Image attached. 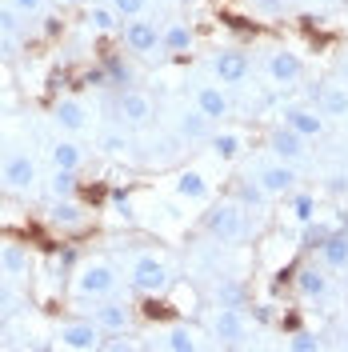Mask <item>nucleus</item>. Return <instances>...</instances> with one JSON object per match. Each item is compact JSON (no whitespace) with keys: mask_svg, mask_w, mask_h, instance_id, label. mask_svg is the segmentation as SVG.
<instances>
[{"mask_svg":"<svg viewBox=\"0 0 348 352\" xmlns=\"http://www.w3.org/2000/svg\"><path fill=\"white\" fill-rule=\"evenodd\" d=\"M204 228L208 236H217L224 244H237L248 236V217H244V204L240 200H220L204 212Z\"/></svg>","mask_w":348,"mask_h":352,"instance_id":"1","label":"nucleus"},{"mask_svg":"<svg viewBox=\"0 0 348 352\" xmlns=\"http://www.w3.org/2000/svg\"><path fill=\"white\" fill-rule=\"evenodd\" d=\"M116 268L109 261H88L80 272H76V296H85V300H105L116 292Z\"/></svg>","mask_w":348,"mask_h":352,"instance_id":"2","label":"nucleus"},{"mask_svg":"<svg viewBox=\"0 0 348 352\" xmlns=\"http://www.w3.org/2000/svg\"><path fill=\"white\" fill-rule=\"evenodd\" d=\"M132 288L144 292V296H160L168 288V268H164V261L140 256V261L132 264Z\"/></svg>","mask_w":348,"mask_h":352,"instance_id":"3","label":"nucleus"},{"mask_svg":"<svg viewBox=\"0 0 348 352\" xmlns=\"http://www.w3.org/2000/svg\"><path fill=\"white\" fill-rule=\"evenodd\" d=\"M153 100L140 92V88H120V100H116V116L132 124V129H140V124H149L153 120Z\"/></svg>","mask_w":348,"mask_h":352,"instance_id":"4","label":"nucleus"},{"mask_svg":"<svg viewBox=\"0 0 348 352\" xmlns=\"http://www.w3.org/2000/svg\"><path fill=\"white\" fill-rule=\"evenodd\" d=\"M65 349H76V352H92L105 344V329L96 320H76V324H65L61 336H56Z\"/></svg>","mask_w":348,"mask_h":352,"instance_id":"5","label":"nucleus"},{"mask_svg":"<svg viewBox=\"0 0 348 352\" xmlns=\"http://www.w3.org/2000/svg\"><path fill=\"white\" fill-rule=\"evenodd\" d=\"M213 336H217L220 344H228V349L244 344V336H248V324H244V308H220L217 316H213Z\"/></svg>","mask_w":348,"mask_h":352,"instance_id":"6","label":"nucleus"},{"mask_svg":"<svg viewBox=\"0 0 348 352\" xmlns=\"http://www.w3.org/2000/svg\"><path fill=\"white\" fill-rule=\"evenodd\" d=\"M92 320H96L105 332H129V324H132V305L105 296L100 305L92 308Z\"/></svg>","mask_w":348,"mask_h":352,"instance_id":"7","label":"nucleus"},{"mask_svg":"<svg viewBox=\"0 0 348 352\" xmlns=\"http://www.w3.org/2000/svg\"><path fill=\"white\" fill-rule=\"evenodd\" d=\"M213 72H217L220 85H240L248 76V56L240 48H220L217 56H213Z\"/></svg>","mask_w":348,"mask_h":352,"instance_id":"8","label":"nucleus"},{"mask_svg":"<svg viewBox=\"0 0 348 352\" xmlns=\"http://www.w3.org/2000/svg\"><path fill=\"white\" fill-rule=\"evenodd\" d=\"M124 44H129L132 52H140V56H149L160 48V28L153 21H129L124 24Z\"/></svg>","mask_w":348,"mask_h":352,"instance_id":"9","label":"nucleus"},{"mask_svg":"<svg viewBox=\"0 0 348 352\" xmlns=\"http://www.w3.org/2000/svg\"><path fill=\"white\" fill-rule=\"evenodd\" d=\"M268 148L281 156V160L292 164V160H301V156H305V136H301V132H292L288 124H276V129L268 132Z\"/></svg>","mask_w":348,"mask_h":352,"instance_id":"10","label":"nucleus"},{"mask_svg":"<svg viewBox=\"0 0 348 352\" xmlns=\"http://www.w3.org/2000/svg\"><path fill=\"white\" fill-rule=\"evenodd\" d=\"M257 180L264 184V192H268V197H284V192H292V188H296V180H301V176L292 173V164H288V160H281V164H268Z\"/></svg>","mask_w":348,"mask_h":352,"instance_id":"11","label":"nucleus"},{"mask_svg":"<svg viewBox=\"0 0 348 352\" xmlns=\"http://www.w3.org/2000/svg\"><path fill=\"white\" fill-rule=\"evenodd\" d=\"M4 184L8 188H32L36 184V160L32 156H24V153H17V156H8V164H4Z\"/></svg>","mask_w":348,"mask_h":352,"instance_id":"12","label":"nucleus"},{"mask_svg":"<svg viewBox=\"0 0 348 352\" xmlns=\"http://www.w3.org/2000/svg\"><path fill=\"white\" fill-rule=\"evenodd\" d=\"M284 124H288L292 132H301L305 140H312V136H320V132H325V120L316 116V109H305V104L284 109Z\"/></svg>","mask_w":348,"mask_h":352,"instance_id":"13","label":"nucleus"},{"mask_svg":"<svg viewBox=\"0 0 348 352\" xmlns=\"http://www.w3.org/2000/svg\"><path fill=\"white\" fill-rule=\"evenodd\" d=\"M268 72H272V80L276 85H296L301 76H305V65H301V56L296 52H272V60H268Z\"/></svg>","mask_w":348,"mask_h":352,"instance_id":"14","label":"nucleus"},{"mask_svg":"<svg viewBox=\"0 0 348 352\" xmlns=\"http://www.w3.org/2000/svg\"><path fill=\"white\" fill-rule=\"evenodd\" d=\"M296 292L301 296H308V300H320V296H328V276L325 268H316V264H305V268H296Z\"/></svg>","mask_w":348,"mask_h":352,"instance_id":"15","label":"nucleus"},{"mask_svg":"<svg viewBox=\"0 0 348 352\" xmlns=\"http://www.w3.org/2000/svg\"><path fill=\"white\" fill-rule=\"evenodd\" d=\"M312 100H316V109L325 112V116H348V88L345 85H320L312 92Z\"/></svg>","mask_w":348,"mask_h":352,"instance_id":"16","label":"nucleus"},{"mask_svg":"<svg viewBox=\"0 0 348 352\" xmlns=\"http://www.w3.org/2000/svg\"><path fill=\"white\" fill-rule=\"evenodd\" d=\"M320 264H325V268H336V272H348V228H336L325 241Z\"/></svg>","mask_w":348,"mask_h":352,"instance_id":"17","label":"nucleus"},{"mask_svg":"<svg viewBox=\"0 0 348 352\" xmlns=\"http://www.w3.org/2000/svg\"><path fill=\"white\" fill-rule=\"evenodd\" d=\"M196 109L204 112L208 120H220V116H228V96L217 85H200L196 88Z\"/></svg>","mask_w":348,"mask_h":352,"instance_id":"18","label":"nucleus"},{"mask_svg":"<svg viewBox=\"0 0 348 352\" xmlns=\"http://www.w3.org/2000/svg\"><path fill=\"white\" fill-rule=\"evenodd\" d=\"M217 305L220 308H248V285L224 276V280L217 285Z\"/></svg>","mask_w":348,"mask_h":352,"instance_id":"19","label":"nucleus"},{"mask_svg":"<svg viewBox=\"0 0 348 352\" xmlns=\"http://www.w3.org/2000/svg\"><path fill=\"white\" fill-rule=\"evenodd\" d=\"M180 136H184V140H208V136H213V120L200 109L184 112V116H180Z\"/></svg>","mask_w":348,"mask_h":352,"instance_id":"20","label":"nucleus"},{"mask_svg":"<svg viewBox=\"0 0 348 352\" xmlns=\"http://www.w3.org/2000/svg\"><path fill=\"white\" fill-rule=\"evenodd\" d=\"M193 41H196V36H193V28H188L184 21L168 24V28L160 32V48H168V52H188Z\"/></svg>","mask_w":348,"mask_h":352,"instance_id":"21","label":"nucleus"},{"mask_svg":"<svg viewBox=\"0 0 348 352\" xmlns=\"http://www.w3.org/2000/svg\"><path fill=\"white\" fill-rule=\"evenodd\" d=\"M52 224H56V228H80V224H85V208L72 204L68 197H61L52 204Z\"/></svg>","mask_w":348,"mask_h":352,"instance_id":"22","label":"nucleus"},{"mask_svg":"<svg viewBox=\"0 0 348 352\" xmlns=\"http://www.w3.org/2000/svg\"><path fill=\"white\" fill-rule=\"evenodd\" d=\"M176 192L184 200H208V180L196 173V168H188V173L176 176Z\"/></svg>","mask_w":348,"mask_h":352,"instance_id":"23","label":"nucleus"},{"mask_svg":"<svg viewBox=\"0 0 348 352\" xmlns=\"http://www.w3.org/2000/svg\"><path fill=\"white\" fill-rule=\"evenodd\" d=\"M52 120H56L61 129H68V132L85 129V104H76V100H61V104L52 109Z\"/></svg>","mask_w":348,"mask_h":352,"instance_id":"24","label":"nucleus"},{"mask_svg":"<svg viewBox=\"0 0 348 352\" xmlns=\"http://www.w3.org/2000/svg\"><path fill=\"white\" fill-rule=\"evenodd\" d=\"M208 144H213L217 160H237L240 148H244V140H240L237 132H213V136H208Z\"/></svg>","mask_w":348,"mask_h":352,"instance_id":"25","label":"nucleus"},{"mask_svg":"<svg viewBox=\"0 0 348 352\" xmlns=\"http://www.w3.org/2000/svg\"><path fill=\"white\" fill-rule=\"evenodd\" d=\"M52 164H56V168H72V173H76V168L85 164V153H80L72 140H61V144H52Z\"/></svg>","mask_w":348,"mask_h":352,"instance_id":"26","label":"nucleus"},{"mask_svg":"<svg viewBox=\"0 0 348 352\" xmlns=\"http://www.w3.org/2000/svg\"><path fill=\"white\" fill-rule=\"evenodd\" d=\"M105 72H109V85H116V88H129L136 76H132V68H129V60L124 56H116V52H109L105 56Z\"/></svg>","mask_w":348,"mask_h":352,"instance_id":"27","label":"nucleus"},{"mask_svg":"<svg viewBox=\"0 0 348 352\" xmlns=\"http://www.w3.org/2000/svg\"><path fill=\"white\" fill-rule=\"evenodd\" d=\"M332 232H336L332 224H325V220L312 217V220L305 224V244H301V248H308V252H320V248H325V241L332 236Z\"/></svg>","mask_w":348,"mask_h":352,"instance_id":"28","label":"nucleus"},{"mask_svg":"<svg viewBox=\"0 0 348 352\" xmlns=\"http://www.w3.org/2000/svg\"><path fill=\"white\" fill-rule=\"evenodd\" d=\"M237 200L244 204V208H264L268 192H264L261 180H240V184H237Z\"/></svg>","mask_w":348,"mask_h":352,"instance_id":"29","label":"nucleus"},{"mask_svg":"<svg viewBox=\"0 0 348 352\" xmlns=\"http://www.w3.org/2000/svg\"><path fill=\"white\" fill-rule=\"evenodd\" d=\"M164 349L168 352H196V332L184 329V324H173L168 336H164Z\"/></svg>","mask_w":348,"mask_h":352,"instance_id":"30","label":"nucleus"},{"mask_svg":"<svg viewBox=\"0 0 348 352\" xmlns=\"http://www.w3.org/2000/svg\"><path fill=\"white\" fill-rule=\"evenodd\" d=\"M288 208H292V217L301 220V224H308V220L316 217V197H312V192H296V188H292V192H288Z\"/></svg>","mask_w":348,"mask_h":352,"instance_id":"31","label":"nucleus"},{"mask_svg":"<svg viewBox=\"0 0 348 352\" xmlns=\"http://www.w3.org/2000/svg\"><path fill=\"white\" fill-rule=\"evenodd\" d=\"M116 16H120V12H116L112 4H92V12H88V24H92L96 32H116V24H120Z\"/></svg>","mask_w":348,"mask_h":352,"instance_id":"32","label":"nucleus"},{"mask_svg":"<svg viewBox=\"0 0 348 352\" xmlns=\"http://www.w3.org/2000/svg\"><path fill=\"white\" fill-rule=\"evenodd\" d=\"M0 264H4L8 276H21L24 268H28V256H24L21 244H4V248H0Z\"/></svg>","mask_w":348,"mask_h":352,"instance_id":"33","label":"nucleus"},{"mask_svg":"<svg viewBox=\"0 0 348 352\" xmlns=\"http://www.w3.org/2000/svg\"><path fill=\"white\" fill-rule=\"evenodd\" d=\"M76 188H80V184H76V173H72V168H56V173H52V180H48V192H52L56 200L72 197Z\"/></svg>","mask_w":348,"mask_h":352,"instance_id":"34","label":"nucleus"},{"mask_svg":"<svg viewBox=\"0 0 348 352\" xmlns=\"http://www.w3.org/2000/svg\"><path fill=\"white\" fill-rule=\"evenodd\" d=\"M288 349L292 352H316V349H325V340L308 329H296V332H288Z\"/></svg>","mask_w":348,"mask_h":352,"instance_id":"35","label":"nucleus"},{"mask_svg":"<svg viewBox=\"0 0 348 352\" xmlns=\"http://www.w3.org/2000/svg\"><path fill=\"white\" fill-rule=\"evenodd\" d=\"M109 204H112V212H116V217L132 220V197L124 192V188H112V192H109Z\"/></svg>","mask_w":348,"mask_h":352,"instance_id":"36","label":"nucleus"},{"mask_svg":"<svg viewBox=\"0 0 348 352\" xmlns=\"http://www.w3.org/2000/svg\"><path fill=\"white\" fill-rule=\"evenodd\" d=\"M21 28V8H0V32H17Z\"/></svg>","mask_w":348,"mask_h":352,"instance_id":"37","label":"nucleus"},{"mask_svg":"<svg viewBox=\"0 0 348 352\" xmlns=\"http://www.w3.org/2000/svg\"><path fill=\"white\" fill-rule=\"evenodd\" d=\"M112 8H116L120 16H140V12H144V0H112Z\"/></svg>","mask_w":348,"mask_h":352,"instance_id":"38","label":"nucleus"},{"mask_svg":"<svg viewBox=\"0 0 348 352\" xmlns=\"http://www.w3.org/2000/svg\"><path fill=\"white\" fill-rule=\"evenodd\" d=\"M72 264H76V248H61V256H56V272H61V280L72 272Z\"/></svg>","mask_w":348,"mask_h":352,"instance_id":"39","label":"nucleus"},{"mask_svg":"<svg viewBox=\"0 0 348 352\" xmlns=\"http://www.w3.org/2000/svg\"><path fill=\"white\" fill-rule=\"evenodd\" d=\"M100 349H109V352H129V349H132V340L124 336V332H109V340H105Z\"/></svg>","mask_w":348,"mask_h":352,"instance_id":"40","label":"nucleus"},{"mask_svg":"<svg viewBox=\"0 0 348 352\" xmlns=\"http://www.w3.org/2000/svg\"><path fill=\"white\" fill-rule=\"evenodd\" d=\"M85 85H92V88H105V85H109V72H105V65H100V68H88V72H85Z\"/></svg>","mask_w":348,"mask_h":352,"instance_id":"41","label":"nucleus"},{"mask_svg":"<svg viewBox=\"0 0 348 352\" xmlns=\"http://www.w3.org/2000/svg\"><path fill=\"white\" fill-rule=\"evenodd\" d=\"M144 316H149V320H156V316H168V305H160L156 296H149V300H144Z\"/></svg>","mask_w":348,"mask_h":352,"instance_id":"42","label":"nucleus"},{"mask_svg":"<svg viewBox=\"0 0 348 352\" xmlns=\"http://www.w3.org/2000/svg\"><path fill=\"white\" fill-rule=\"evenodd\" d=\"M328 192H336V197H345V192H348V176H345V173L328 176Z\"/></svg>","mask_w":348,"mask_h":352,"instance_id":"43","label":"nucleus"},{"mask_svg":"<svg viewBox=\"0 0 348 352\" xmlns=\"http://www.w3.org/2000/svg\"><path fill=\"white\" fill-rule=\"evenodd\" d=\"M252 320H257V324H272L276 316H272V308L268 305H252Z\"/></svg>","mask_w":348,"mask_h":352,"instance_id":"44","label":"nucleus"},{"mask_svg":"<svg viewBox=\"0 0 348 352\" xmlns=\"http://www.w3.org/2000/svg\"><path fill=\"white\" fill-rule=\"evenodd\" d=\"M61 32H65V21L61 16H48L44 21V36H61Z\"/></svg>","mask_w":348,"mask_h":352,"instance_id":"45","label":"nucleus"},{"mask_svg":"<svg viewBox=\"0 0 348 352\" xmlns=\"http://www.w3.org/2000/svg\"><path fill=\"white\" fill-rule=\"evenodd\" d=\"M12 305H17V292H12L8 285H0V312H8Z\"/></svg>","mask_w":348,"mask_h":352,"instance_id":"46","label":"nucleus"},{"mask_svg":"<svg viewBox=\"0 0 348 352\" xmlns=\"http://www.w3.org/2000/svg\"><path fill=\"white\" fill-rule=\"evenodd\" d=\"M44 0H12V8H21V12H36Z\"/></svg>","mask_w":348,"mask_h":352,"instance_id":"47","label":"nucleus"},{"mask_svg":"<svg viewBox=\"0 0 348 352\" xmlns=\"http://www.w3.org/2000/svg\"><path fill=\"white\" fill-rule=\"evenodd\" d=\"M105 148H109V153H120V148H124V140L112 132V136H105Z\"/></svg>","mask_w":348,"mask_h":352,"instance_id":"48","label":"nucleus"},{"mask_svg":"<svg viewBox=\"0 0 348 352\" xmlns=\"http://www.w3.org/2000/svg\"><path fill=\"white\" fill-rule=\"evenodd\" d=\"M281 324H284V332H296V329H301V320H296V316H284Z\"/></svg>","mask_w":348,"mask_h":352,"instance_id":"49","label":"nucleus"},{"mask_svg":"<svg viewBox=\"0 0 348 352\" xmlns=\"http://www.w3.org/2000/svg\"><path fill=\"white\" fill-rule=\"evenodd\" d=\"M92 4H112V0H92Z\"/></svg>","mask_w":348,"mask_h":352,"instance_id":"50","label":"nucleus"},{"mask_svg":"<svg viewBox=\"0 0 348 352\" xmlns=\"http://www.w3.org/2000/svg\"><path fill=\"white\" fill-rule=\"evenodd\" d=\"M61 4H72V0H61Z\"/></svg>","mask_w":348,"mask_h":352,"instance_id":"51","label":"nucleus"}]
</instances>
